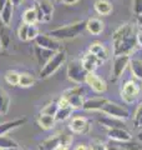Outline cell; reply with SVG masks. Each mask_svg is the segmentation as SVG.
Masks as SVG:
<instances>
[{
    "mask_svg": "<svg viewBox=\"0 0 142 150\" xmlns=\"http://www.w3.org/2000/svg\"><path fill=\"white\" fill-rule=\"evenodd\" d=\"M35 83H36V80H35L34 75H31L30 73H21L18 86H20V88H30V86H34Z\"/></svg>",
    "mask_w": 142,
    "mask_h": 150,
    "instance_id": "obj_29",
    "label": "cell"
},
{
    "mask_svg": "<svg viewBox=\"0 0 142 150\" xmlns=\"http://www.w3.org/2000/svg\"><path fill=\"white\" fill-rule=\"evenodd\" d=\"M136 40H137V45L142 46V30H137L136 31Z\"/></svg>",
    "mask_w": 142,
    "mask_h": 150,
    "instance_id": "obj_40",
    "label": "cell"
},
{
    "mask_svg": "<svg viewBox=\"0 0 142 150\" xmlns=\"http://www.w3.org/2000/svg\"><path fill=\"white\" fill-rule=\"evenodd\" d=\"M89 149L90 150H107V145L103 144L101 140L93 139V140H91V143H90Z\"/></svg>",
    "mask_w": 142,
    "mask_h": 150,
    "instance_id": "obj_34",
    "label": "cell"
},
{
    "mask_svg": "<svg viewBox=\"0 0 142 150\" xmlns=\"http://www.w3.org/2000/svg\"><path fill=\"white\" fill-rule=\"evenodd\" d=\"M1 51H3V45H1V40H0V54H1Z\"/></svg>",
    "mask_w": 142,
    "mask_h": 150,
    "instance_id": "obj_47",
    "label": "cell"
},
{
    "mask_svg": "<svg viewBox=\"0 0 142 150\" xmlns=\"http://www.w3.org/2000/svg\"><path fill=\"white\" fill-rule=\"evenodd\" d=\"M14 15V4L11 3V0H8V3L5 4V6L1 9L0 11V19L5 25H10Z\"/></svg>",
    "mask_w": 142,
    "mask_h": 150,
    "instance_id": "obj_22",
    "label": "cell"
},
{
    "mask_svg": "<svg viewBox=\"0 0 142 150\" xmlns=\"http://www.w3.org/2000/svg\"><path fill=\"white\" fill-rule=\"evenodd\" d=\"M6 3H8V0H0V11H1V9L5 6Z\"/></svg>",
    "mask_w": 142,
    "mask_h": 150,
    "instance_id": "obj_45",
    "label": "cell"
},
{
    "mask_svg": "<svg viewBox=\"0 0 142 150\" xmlns=\"http://www.w3.org/2000/svg\"><path fill=\"white\" fill-rule=\"evenodd\" d=\"M98 123L107 129L117 128V126H124V121L122 120L116 119V118H111V116H108V115H105V116H102L101 119H98Z\"/></svg>",
    "mask_w": 142,
    "mask_h": 150,
    "instance_id": "obj_27",
    "label": "cell"
},
{
    "mask_svg": "<svg viewBox=\"0 0 142 150\" xmlns=\"http://www.w3.org/2000/svg\"><path fill=\"white\" fill-rule=\"evenodd\" d=\"M93 8L98 15H103V16L111 14L112 11V4L108 0H96L93 3Z\"/></svg>",
    "mask_w": 142,
    "mask_h": 150,
    "instance_id": "obj_23",
    "label": "cell"
},
{
    "mask_svg": "<svg viewBox=\"0 0 142 150\" xmlns=\"http://www.w3.org/2000/svg\"><path fill=\"white\" fill-rule=\"evenodd\" d=\"M84 89L77 85V86H74V88H71V89H67V90H65L63 93V96L64 99L69 103V104L71 105V108H72L74 110H80V109H82V106H84Z\"/></svg>",
    "mask_w": 142,
    "mask_h": 150,
    "instance_id": "obj_6",
    "label": "cell"
},
{
    "mask_svg": "<svg viewBox=\"0 0 142 150\" xmlns=\"http://www.w3.org/2000/svg\"><path fill=\"white\" fill-rule=\"evenodd\" d=\"M107 138L116 143H126V142H131L132 135L124 126H117V128L107 129Z\"/></svg>",
    "mask_w": 142,
    "mask_h": 150,
    "instance_id": "obj_13",
    "label": "cell"
},
{
    "mask_svg": "<svg viewBox=\"0 0 142 150\" xmlns=\"http://www.w3.org/2000/svg\"><path fill=\"white\" fill-rule=\"evenodd\" d=\"M22 23L26 24H36L37 23V15H36V10L34 8H30L27 10L24 11L22 14Z\"/></svg>",
    "mask_w": 142,
    "mask_h": 150,
    "instance_id": "obj_32",
    "label": "cell"
},
{
    "mask_svg": "<svg viewBox=\"0 0 142 150\" xmlns=\"http://www.w3.org/2000/svg\"><path fill=\"white\" fill-rule=\"evenodd\" d=\"M142 118V103L138 105V108L136 109V111H135V116H134V120H135V124L140 119Z\"/></svg>",
    "mask_w": 142,
    "mask_h": 150,
    "instance_id": "obj_38",
    "label": "cell"
},
{
    "mask_svg": "<svg viewBox=\"0 0 142 150\" xmlns=\"http://www.w3.org/2000/svg\"><path fill=\"white\" fill-rule=\"evenodd\" d=\"M134 13L137 16H142V0H134Z\"/></svg>",
    "mask_w": 142,
    "mask_h": 150,
    "instance_id": "obj_37",
    "label": "cell"
},
{
    "mask_svg": "<svg viewBox=\"0 0 142 150\" xmlns=\"http://www.w3.org/2000/svg\"><path fill=\"white\" fill-rule=\"evenodd\" d=\"M69 128L71 130V133L77 134V135H84L90 131L91 124H90V120L86 119L85 116H75V118L71 119Z\"/></svg>",
    "mask_w": 142,
    "mask_h": 150,
    "instance_id": "obj_11",
    "label": "cell"
},
{
    "mask_svg": "<svg viewBox=\"0 0 142 150\" xmlns=\"http://www.w3.org/2000/svg\"><path fill=\"white\" fill-rule=\"evenodd\" d=\"M66 74H67L69 80H71L75 84H77V85H80V84L85 83L87 71L82 67L81 60H72V62H70L69 65H67Z\"/></svg>",
    "mask_w": 142,
    "mask_h": 150,
    "instance_id": "obj_7",
    "label": "cell"
},
{
    "mask_svg": "<svg viewBox=\"0 0 142 150\" xmlns=\"http://www.w3.org/2000/svg\"><path fill=\"white\" fill-rule=\"evenodd\" d=\"M66 59H67V54H66V51L64 49L60 51H56V53L51 56V59L49 62L40 69V78L47 79V78H50L51 75H54L65 64Z\"/></svg>",
    "mask_w": 142,
    "mask_h": 150,
    "instance_id": "obj_3",
    "label": "cell"
},
{
    "mask_svg": "<svg viewBox=\"0 0 142 150\" xmlns=\"http://www.w3.org/2000/svg\"><path fill=\"white\" fill-rule=\"evenodd\" d=\"M5 149H19V144L6 135H0V150Z\"/></svg>",
    "mask_w": 142,
    "mask_h": 150,
    "instance_id": "obj_30",
    "label": "cell"
},
{
    "mask_svg": "<svg viewBox=\"0 0 142 150\" xmlns=\"http://www.w3.org/2000/svg\"><path fill=\"white\" fill-rule=\"evenodd\" d=\"M5 150H21V149L19 148V149H5Z\"/></svg>",
    "mask_w": 142,
    "mask_h": 150,
    "instance_id": "obj_48",
    "label": "cell"
},
{
    "mask_svg": "<svg viewBox=\"0 0 142 150\" xmlns=\"http://www.w3.org/2000/svg\"><path fill=\"white\" fill-rule=\"evenodd\" d=\"M72 150H90L89 149V146L86 144H84V143H80V144H77L76 146H75Z\"/></svg>",
    "mask_w": 142,
    "mask_h": 150,
    "instance_id": "obj_41",
    "label": "cell"
},
{
    "mask_svg": "<svg viewBox=\"0 0 142 150\" xmlns=\"http://www.w3.org/2000/svg\"><path fill=\"white\" fill-rule=\"evenodd\" d=\"M34 51H35V56H36L37 63L40 64L41 68L44 67V65L51 59V56L56 53V51H51V50H47L44 48H40V46H37V45H35Z\"/></svg>",
    "mask_w": 142,
    "mask_h": 150,
    "instance_id": "obj_19",
    "label": "cell"
},
{
    "mask_svg": "<svg viewBox=\"0 0 142 150\" xmlns=\"http://www.w3.org/2000/svg\"><path fill=\"white\" fill-rule=\"evenodd\" d=\"M137 18H138V24L142 26V16H137Z\"/></svg>",
    "mask_w": 142,
    "mask_h": 150,
    "instance_id": "obj_46",
    "label": "cell"
},
{
    "mask_svg": "<svg viewBox=\"0 0 142 150\" xmlns=\"http://www.w3.org/2000/svg\"><path fill=\"white\" fill-rule=\"evenodd\" d=\"M101 112H103L105 115H108L111 118H116L120 120H126L130 118V111L126 109L125 106H122L120 104H117L115 101H110L107 100L106 104L103 105V108L101 109Z\"/></svg>",
    "mask_w": 142,
    "mask_h": 150,
    "instance_id": "obj_8",
    "label": "cell"
},
{
    "mask_svg": "<svg viewBox=\"0 0 142 150\" xmlns=\"http://www.w3.org/2000/svg\"><path fill=\"white\" fill-rule=\"evenodd\" d=\"M82 63V67L85 68V70H86L87 73H92L95 71V70L97 69L98 65H101L102 62L100 59H97L96 56H95L93 54H91L90 51H87L86 54L82 55V58L80 59Z\"/></svg>",
    "mask_w": 142,
    "mask_h": 150,
    "instance_id": "obj_16",
    "label": "cell"
},
{
    "mask_svg": "<svg viewBox=\"0 0 142 150\" xmlns=\"http://www.w3.org/2000/svg\"><path fill=\"white\" fill-rule=\"evenodd\" d=\"M22 150H29V149H22Z\"/></svg>",
    "mask_w": 142,
    "mask_h": 150,
    "instance_id": "obj_50",
    "label": "cell"
},
{
    "mask_svg": "<svg viewBox=\"0 0 142 150\" xmlns=\"http://www.w3.org/2000/svg\"><path fill=\"white\" fill-rule=\"evenodd\" d=\"M58 150H70V145L63 144V145H60V146L58 148Z\"/></svg>",
    "mask_w": 142,
    "mask_h": 150,
    "instance_id": "obj_43",
    "label": "cell"
},
{
    "mask_svg": "<svg viewBox=\"0 0 142 150\" xmlns=\"http://www.w3.org/2000/svg\"><path fill=\"white\" fill-rule=\"evenodd\" d=\"M130 55H116L113 58L112 63V71H111V80L117 81L122 76V74L126 70V68L130 65Z\"/></svg>",
    "mask_w": 142,
    "mask_h": 150,
    "instance_id": "obj_9",
    "label": "cell"
},
{
    "mask_svg": "<svg viewBox=\"0 0 142 150\" xmlns=\"http://www.w3.org/2000/svg\"><path fill=\"white\" fill-rule=\"evenodd\" d=\"M72 142V137L66 133H61V134H55L53 137L45 139L44 142H41L37 146V150H58L60 145L66 144L70 145Z\"/></svg>",
    "mask_w": 142,
    "mask_h": 150,
    "instance_id": "obj_5",
    "label": "cell"
},
{
    "mask_svg": "<svg viewBox=\"0 0 142 150\" xmlns=\"http://www.w3.org/2000/svg\"><path fill=\"white\" fill-rule=\"evenodd\" d=\"M108 99H106L105 96H95L91 99H87L84 101V106L82 109L86 111H101V109L103 108V105L106 104V101Z\"/></svg>",
    "mask_w": 142,
    "mask_h": 150,
    "instance_id": "obj_15",
    "label": "cell"
},
{
    "mask_svg": "<svg viewBox=\"0 0 142 150\" xmlns=\"http://www.w3.org/2000/svg\"><path fill=\"white\" fill-rule=\"evenodd\" d=\"M39 29L35 24H30L27 28V40H35V38L39 35Z\"/></svg>",
    "mask_w": 142,
    "mask_h": 150,
    "instance_id": "obj_36",
    "label": "cell"
},
{
    "mask_svg": "<svg viewBox=\"0 0 142 150\" xmlns=\"http://www.w3.org/2000/svg\"><path fill=\"white\" fill-rule=\"evenodd\" d=\"M89 51L91 54H93L97 59H100L102 63L106 62V60L108 59V51H107V49L101 43H97V41H96V43H92L91 45H90Z\"/></svg>",
    "mask_w": 142,
    "mask_h": 150,
    "instance_id": "obj_20",
    "label": "cell"
},
{
    "mask_svg": "<svg viewBox=\"0 0 142 150\" xmlns=\"http://www.w3.org/2000/svg\"><path fill=\"white\" fill-rule=\"evenodd\" d=\"M27 28H29V24H26V23H22V24L19 26L18 36L21 41H27Z\"/></svg>",
    "mask_w": 142,
    "mask_h": 150,
    "instance_id": "obj_35",
    "label": "cell"
},
{
    "mask_svg": "<svg viewBox=\"0 0 142 150\" xmlns=\"http://www.w3.org/2000/svg\"><path fill=\"white\" fill-rule=\"evenodd\" d=\"M129 67L131 69V74H132V76H134V79L142 83V60L131 59Z\"/></svg>",
    "mask_w": 142,
    "mask_h": 150,
    "instance_id": "obj_25",
    "label": "cell"
},
{
    "mask_svg": "<svg viewBox=\"0 0 142 150\" xmlns=\"http://www.w3.org/2000/svg\"><path fill=\"white\" fill-rule=\"evenodd\" d=\"M138 80L132 79V80H127L121 88V99L126 104H132L137 100V98L140 95L141 86H140Z\"/></svg>",
    "mask_w": 142,
    "mask_h": 150,
    "instance_id": "obj_4",
    "label": "cell"
},
{
    "mask_svg": "<svg viewBox=\"0 0 142 150\" xmlns=\"http://www.w3.org/2000/svg\"><path fill=\"white\" fill-rule=\"evenodd\" d=\"M56 1H63V0H56Z\"/></svg>",
    "mask_w": 142,
    "mask_h": 150,
    "instance_id": "obj_49",
    "label": "cell"
},
{
    "mask_svg": "<svg viewBox=\"0 0 142 150\" xmlns=\"http://www.w3.org/2000/svg\"><path fill=\"white\" fill-rule=\"evenodd\" d=\"M10 108V96L9 94L0 88V115H5Z\"/></svg>",
    "mask_w": 142,
    "mask_h": 150,
    "instance_id": "obj_28",
    "label": "cell"
},
{
    "mask_svg": "<svg viewBox=\"0 0 142 150\" xmlns=\"http://www.w3.org/2000/svg\"><path fill=\"white\" fill-rule=\"evenodd\" d=\"M35 45L40 46L51 51H60L63 50V43L55 38L50 36L49 34H39L35 38Z\"/></svg>",
    "mask_w": 142,
    "mask_h": 150,
    "instance_id": "obj_10",
    "label": "cell"
},
{
    "mask_svg": "<svg viewBox=\"0 0 142 150\" xmlns=\"http://www.w3.org/2000/svg\"><path fill=\"white\" fill-rule=\"evenodd\" d=\"M137 46L136 31L132 24H122L112 34L113 55H130Z\"/></svg>",
    "mask_w": 142,
    "mask_h": 150,
    "instance_id": "obj_1",
    "label": "cell"
},
{
    "mask_svg": "<svg viewBox=\"0 0 142 150\" xmlns=\"http://www.w3.org/2000/svg\"><path fill=\"white\" fill-rule=\"evenodd\" d=\"M84 30H86V21H77L74 23V24H69L65 26H60L56 28V29L50 30L47 34L50 36L55 38L60 41L63 40H69V39H75L79 35H81Z\"/></svg>",
    "mask_w": 142,
    "mask_h": 150,
    "instance_id": "obj_2",
    "label": "cell"
},
{
    "mask_svg": "<svg viewBox=\"0 0 142 150\" xmlns=\"http://www.w3.org/2000/svg\"><path fill=\"white\" fill-rule=\"evenodd\" d=\"M55 116L54 115H47V114H42L40 112L39 116H37V124H39L40 128H42L44 130H50L55 126Z\"/></svg>",
    "mask_w": 142,
    "mask_h": 150,
    "instance_id": "obj_24",
    "label": "cell"
},
{
    "mask_svg": "<svg viewBox=\"0 0 142 150\" xmlns=\"http://www.w3.org/2000/svg\"><path fill=\"white\" fill-rule=\"evenodd\" d=\"M36 4L39 5L40 10L42 11L44 15V21L47 23L51 20L53 18V13H54V5L50 0H36Z\"/></svg>",
    "mask_w": 142,
    "mask_h": 150,
    "instance_id": "obj_21",
    "label": "cell"
},
{
    "mask_svg": "<svg viewBox=\"0 0 142 150\" xmlns=\"http://www.w3.org/2000/svg\"><path fill=\"white\" fill-rule=\"evenodd\" d=\"M107 150H127L126 148H124V146H122V145L120 144V145H118V146H117V145H111V144H107Z\"/></svg>",
    "mask_w": 142,
    "mask_h": 150,
    "instance_id": "obj_39",
    "label": "cell"
},
{
    "mask_svg": "<svg viewBox=\"0 0 142 150\" xmlns=\"http://www.w3.org/2000/svg\"><path fill=\"white\" fill-rule=\"evenodd\" d=\"M72 111H74V109L71 108V105L64 99L63 96H61L59 99V109H58V111H56V114H55V120L56 121L67 120L71 116V114H72Z\"/></svg>",
    "mask_w": 142,
    "mask_h": 150,
    "instance_id": "obj_14",
    "label": "cell"
},
{
    "mask_svg": "<svg viewBox=\"0 0 142 150\" xmlns=\"http://www.w3.org/2000/svg\"><path fill=\"white\" fill-rule=\"evenodd\" d=\"M22 1H24V0H11V3L14 4V6H19Z\"/></svg>",
    "mask_w": 142,
    "mask_h": 150,
    "instance_id": "obj_44",
    "label": "cell"
},
{
    "mask_svg": "<svg viewBox=\"0 0 142 150\" xmlns=\"http://www.w3.org/2000/svg\"><path fill=\"white\" fill-rule=\"evenodd\" d=\"M105 29V24L101 19L98 18H90L86 20V30L92 35H98L101 34Z\"/></svg>",
    "mask_w": 142,
    "mask_h": 150,
    "instance_id": "obj_18",
    "label": "cell"
},
{
    "mask_svg": "<svg viewBox=\"0 0 142 150\" xmlns=\"http://www.w3.org/2000/svg\"><path fill=\"white\" fill-rule=\"evenodd\" d=\"M0 40H1L3 49H8L11 43V35L9 31V26L5 25L0 19Z\"/></svg>",
    "mask_w": 142,
    "mask_h": 150,
    "instance_id": "obj_26",
    "label": "cell"
},
{
    "mask_svg": "<svg viewBox=\"0 0 142 150\" xmlns=\"http://www.w3.org/2000/svg\"><path fill=\"white\" fill-rule=\"evenodd\" d=\"M4 79L10 86H18L19 79H20V73L15 71V70H8L5 75H4Z\"/></svg>",
    "mask_w": 142,
    "mask_h": 150,
    "instance_id": "obj_31",
    "label": "cell"
},
{
    "mask_svg": "<svg viewBox=\"0 0 142 150\" xmlns=\"http://www.w3.org/2000/svg\"><path fill=\"white\" fill-rule=\"evenodd\" d=\"M58 109H59V99L58 100H51V101H49L41 109L40 112H42V114H47V115H54L55 116Z\"/></svg>",
    "mask_w": 142,
    "mask_h": 150,
    "instance_id": "obj_33",
    "label": "cell"
},
{
    "mask_svg": "<svg viewBox=\"0 0 142 150\" xmlns=\"http://www.w3.org/2000/svg\"><path fill=\"white\" fill-rule=\"evenodd\" d=\"M85 83L90 86L92 91L97 93V94H103L107 90V85L106 83L102 80V79L98 76V75L95 74V71L92 73H87L86 79H85Z\"/></svg>",
    "mask_w": 142,
    "mask_h": 150,
    "instance_id": "obj_12",
    "label": "cell"
},
{
    "mask_svg": "<svg viewBox=\"0 0 142 150\" xmlns=\"http://www.w3.org/2000/svg\"><path fill=\"white\" fill-rule=\"evenodd\" d=\"M25 123H26V118H19V119H14V120L5 121V123H1L0 124V135H6L11 130L22 126Z\"/></svg>",
    "mask_w": 142,
    "mask_h": 150,
    "instance_id": "obj_17",
    "label": "cell"
},
{
    "mask_svg": "<svg viewBox=\"0 0 142 150\" xmlns=\"http://www.w3.org/2000/svg\"><path fill=\"white\" fill-rule=\"evenodd\" d=\"M63 3L65 5H74V4L79 3V0H63Z\"/></svg>",
    "mask_w": 142,
    "mask_h": 150,
    "instance_id": "obj_42",
    "label": "cell"
}]
</instances>
